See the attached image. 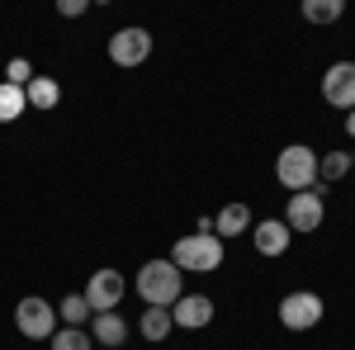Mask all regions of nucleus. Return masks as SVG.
Returning <instances> with one entry per match:
<instances>
[{
  "label": "nucleus",
  "instance_id": "nucleus-21",
  "mask_svg": "<svg viewBox=\"0 0 355 350\" xmlns=\"http://www.w3.org/2000/svg\"><path fill=\"white\" fill-rule=\"evenodd\" d=\"M28 81H33V67H28L24 57H15V62L5 67V85H19V90H24Z\"/></svg>",
  "mask_w": 355,
  "mask_h": 350
},
{
  "label": "nucleus",
  "instance_id": "nucleus-7",
  "mask_svg": "<svg viewBox=\"0 0 355 350\" xmlns=\"http://www.w3.org/2000/svg\"><path fill=\"white\" fill-rule=\"evenodd\" d=\"M322 100H327L331 109H341V114L355 109V62L327 67V76H322Z\"/></svg>",
  "mask_w": 355,
  "mask_h": 350
},
{
  "label": "nucleus",
  "instance_id": "nucleus-8",
  "mask_svg": "<svg viewBox=\"0 0 355 350\" xmlns=\"http://www.w3.org/2000/svg\"><path fill=\"white\" fill-rule=\"evenodd\" d=\"M322 199L313 194V189H303V194H289V209H284V227L289 232H318L322 227Z\"/></svg>",
  "mask_w": 355,
  "mask_h": 350
},
{
  "label": "nucleus",
  "instance_id": "nucleus-9",
  "mask_svg": "<svg viewBox=\"0 0 355 350\" xmlns=\"http://www.w3.org/2000/svg\"><path fill=\"white\" fill-rule=\"evenodd\" d=\"M119 298H123V274H119V270H95L90 284H85V303H90V313H114Z\"/></svg>",
  "mask_w": 355,
  "mask_h": 350
},
{
  "label": "nucleus",
  "instance_id": "nucleus-14",
  "mask_svg": "<svg viewBox=\"0 0 355 350\" xmlns=\"http://www.w3.org/2000/svg\"><path fill=\"white\" fill-rule=\"evenodd\" d=\"M24 100L33 109H53L57 100H62V85H57L53 76H33V81L24 85Z\"/></svg>",
  "mask_w": 355,
  "mask_h": 350
},
{
  "label": "nucleus",
  "instance_id": "nucleus-3",
  "mask_svg": "<svg viewBox=\"0 0 355 350\" xmlns=\"http://www.w3.org/2000/svg\"><path fill=\"white\" fill-rule=\"evenodd\" d=\"M275 180H279L284 189H294V194L313 189L318 185V152L303 147V142H289V147L275 157Z\"/></svg>",
  "mask_w": 355,
  "mask_h": 350
},
{
  "label": "nucleus",
  "instance_id": "nucleus-4",
  "mask_svg": "<svg viewBox=\"0 0 355 350\" xmlns=\"http://www.w3.org/2000/svg\"><path fill=\"white\" fill-rule=\"evenodd\" d=\"M15 326H19V336H28V341H53L57 331V308L48 303V298L28 294L15 303Z\"/></svg>",
  "mask_w": 355,
  "mask_h": 350
},
{
  "label": "nucleus",
  "instance_id": "nucleus-1",
  "mask_svg": "<svg viewBox=\"0 0 355 350\" xmlns=\"http://www.w3.org/2000/svg\"><path fill=\"white\" fill-rule=\"evenodd\" d=\"M137 294L147 308H175L185 294V274L171 265V261H147L137 270Z\"/></svg>",
  "mask_w": 355,
  "mask_h": 350
},
{
  "label": "nucleus",
  "instance_id": "nucleus-22",
  "mask_svg": "<svg viewBox=\"0 0 355 350\" xmlns=\"http://www.w3.org/2000/svg\"><path fill=\"white\" fill-rule=\"evenodd\" d=\"M57 15H67V19H76V15H85V0H62V5H57Z\"/></svg>",
  "mask_w": 355,
  "mask_h": 350
},
{
  "label": "nucleus",
  "instance_id": "nucleus-6",
  "mask_svg": "<svg viewBox=\"0 0 355 350\" xmlns=\"http://www.w3.org/2000/svg\"><path fill=\"white\" fill-rule=\"evenodd\" d=\"M152 57V33L147 28H119L110 38V62L114 67H142Z\"/></svg>",
  "mask_w": 355,
  "mask_h": 350
},
{
  "label": "nucleus",
  "instance_id": "nucleus-17",
  "mask_svg": "<svg viewBox=\"0 0 355 350\" xmlns=\"http://www.w3.org/2000/svg\"><path fill=\"white\" fill-rule=\"evenodd\" d=\"M341 15H346L341 0H303V19H308V24H331V19H341Z\"/></svg>",
  "mask_w": 355,
  "mask_h": 350
},
{
  "label": "nucleus",
  "instance_id": "nucleus-15",
  "mask_svg": "<svg viewBox=\"0 0 355 350\" xmlns=\"http://www.w3.org/2000/svg\"><path fill=\"white\" fill-rule=\"evenodd\" d=\"M90 303H85V294H67L62 303H57V322H67V326H90Z\"/></svg>",
  "mask_w": 355,
  "mask_h": 350
},
{
  "label": "nucleus",
  "instance_id": "nucleus-12",
  "mask_svg": "<svg viewBox=\"0 0 355 350\" xmlns=\"http://www.w3.org/2000/svg\"><path fill=\"white\" fill-rule=\"evenodd\" d=\"M123 336H128V322L119 313H95L90 317V341L95 346H123Z\"/></svg>",
  "mask_w": 355,
  "mask_h": 350
},
{
  "label": "nucleus",
  "instance_id": "nucleus-16",
  "mask_svg": "<svg viewBox=\"0 0 355 350\" xmlns=\"http://www.w3.org/2000/svg\"><path fill=\"white\" fill-rule=\"evenodd\" d=\"M142 336H147V341H166V336H171V308H147V313H142Z\"/></svg>",
  "mask_w": 355,
  "mask_h": 350
},
{
  "label": "nucleus",
  "instance_id": "nucleus-20",
  "mask_svg": "<svg viewBox=\"0 0 355 350\" xmlns=\"http://www.w3.org/2000/svg\"><path fill=\"white\" fill-rule=\"evenodd\" d=\"M95 341H90V331L85 326H62V331H53V350H90Z\"/></svg>",
  "mask_w": 355,
  "mask_h": 350
},
{
  "label": "nucleus",
  "instance_id": "nucleus-18",
  "mask_svg": "<svg viewBox=\"0 0 355 350\" xmlns=\"http://www.w3.org/2000/svg\"><path fill=\"white\" fill-rule=\"evenodd\" d=\"M24 109H28L24 90H19V85H5V81H0V123H15Z\"/></svg>",
  "mask_w": 355,
  "mask_h": 350
},
{
  "label": "nucleus",
  "instance_id": "nucleus-11",
  "mask_svg": "<svg viewBox=\"0 0 355 350\" xmlns=\"http://www.w3.org/2000/svg\"><path fill=\"white\" fill-rule=\"evenodd\" d=\"M289 227L279 222V218H266V222H251V242H256V251L261 256H284L289 251Z\"/></svg>",
  "mask_w": 355,
  "mask_h": 350
},
{
  "label": "nucleus",
  "instance_id": "nucleus-19",
  "mask_svg": "<svg viewBox=\"0 0 355 350\" xmlns=\"http://www.w3.org/2000/svg\"><path fill=\"white\" fill-rule=\"evenodd\" d=\"M351 170V152H327V157H318V180L327 185V180H341Z\"/></svg>",
  "mask_w": 355,
  "mask_h": 350
},
{
  "label": "nucleus",
  "instance_id": "nucleus-2",
  "mask_svg": "<svg viewBox=\"0 0 355 350\" xmlns=\"http://www.w3.org/2000/svg\"><path fill=\"white\" fill-rule=\"evenodd\" d=\"M171 265L180 270H194V274H209V270L223 265V237L214 232H194V237H180V242L171 246Z\"/></svg>",
  "mask_w": 355,
  "mask_h": 350
},
{
  "label": "nucleus",
  "instance_id": "nucleus-10",
  "mask_svg": "<svg viewBox=\"0 0 355 350\" xmlns=\"http://www.w3.org/2000/svg\"><path fill=\"white\" fill-rule=\"evenodd\" d=\"M171 322L185 326V331L209 326V322H214V298H204V294H180V303L171 308Z\"/></svg>",
  "mask_w": 355,
  "mask_h": 350
},
{
  "label": "nucleus",
  "instance_id": "nucleus-23",
  "mask_svg": "<svg viewBox=\"0 0 355 350\" xmlns=\"http://www.w3.org/2000/svg\"><path fill=\"white\" fill-rule=\"evenodd\" d=\"M346 133L355 137V109H351V114H346Z\"/></svg>",
  "mask_w": 355,
  "mask_h": 350
},
{
  "label": "nucleus",
  "instance_id": "nucleus-13",
  "mask_svg": "<svg viewBox=\"0 0 355 350\" xmlns=\"http://www.w3.org/2000/svg\"><path fill=\"white\" fill-rule=\"evenodd\" d=\"M242 232H251V209L246 204H227L214 218V237H242Z\"/></svg>",
  "mask_w": 355,
  "mask_h": 350
},
{
  "label": "nucleus",
  "instance_id": "nucleus-5",
  "mask_svg": "<svg viewBox=\"0 0 355 350\" xmlns=\"http://www.w3.org/2000/svg\"><path fill=\"white\" fill-rule=\"evenodd\" d=\"M279 322L289 331H308V326L322 322V298L313 289H299V294H284L279 298Z\"/></svg>",
  "mask_w": 355,
  "mask_h": 350
}]
</instances>
